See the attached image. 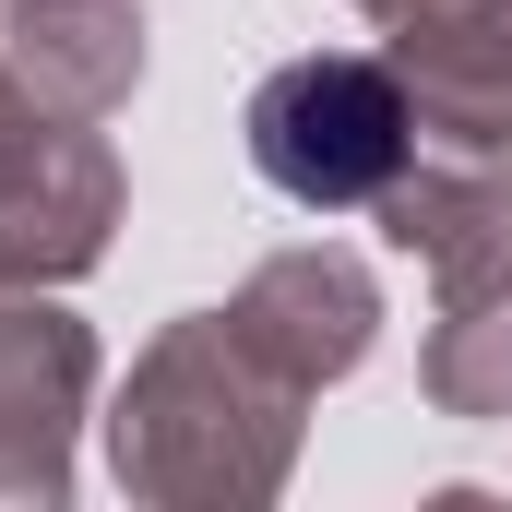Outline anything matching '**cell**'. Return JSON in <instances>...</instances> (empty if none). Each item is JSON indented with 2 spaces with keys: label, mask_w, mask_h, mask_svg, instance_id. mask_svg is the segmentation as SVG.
Listing matches in <instances>:
<instances>
[{
  "label": "cell",
  "mask_w": 512,
  "mask_h": 512,
  "mask_svg": "<svg viewBox=\"0 0 512 512\" xmlns=\"http://www.w3.org/2000/svg\"><path fill=\"white\" fill-rule=\"evenodd\" d=\"M310 382H286L239 310H179L108 405V477L155 512H251L298 477Z\"/></svg>",
  "instance_id": "6da1fadb"
},
{
  "label": "cell",
  "mask_w": 512,
  "mask_h": 512,
  "mask_svg": "<svg viewBox=\"0 0 512 512\" xmlns=\"http://www.w3.org/2000/svg\"><path fill=\"white\" fill-rule=\"evenodd\" d=\"M251 167L298 203V215H370L393 179L429 155L417 143V96L382 48H310L251 84Z\"/></svg>",
  "instance_id": "7a4b0ae2"
},
{
  "label": "cell",
  "mask_w": 512,
  "mask_h": 512,
  "mask_svg": "<svg viewBox=\"0 0 512 512\" xmlns=\"http://www.w3.org/2000/svg\"><path fill=\"white\" fill-rule=\"evenodd\" d=\"M108 227H120V155H108V131L24 96L0 120V286H72V274H96Z\"/></svg>",
  "instance_id": "3957f363"
},
{
  "label": "cell",
  "mask_w": 512,
  "mask_h": 512,
  "mask_svg": "<svg viewBox=\"0 0 512 512\" xmlns=\"http://www.w3.org/2000/svg\"><path fill=\"white\" fill-rule=\"evenodd\" d=\"M84 417H96V334L48 286H0V512L72 501Z\"/></svg>",
  "instance_id": "277c9868"
},
{
  "label": "cell",
  "mask_w": 512,
  "mask_h": 512,
  "mask_svg": "<svg viewBox=\"0 0 512 512\" xmlns=\"http://www.w3.org/2000/svg\"><path fill=\"white\" fill-rule=\"evenodd\" d=\"M382 24V60L417 96L429 155H501L512 143V0H358Z\"/></svg>",
  "instance_id": "5b68a950"
},
{
  "label": "cell",
  "mask_w": 512,
  "mask_h": 512,
  "mask_svg": "<svg viewBox=\"0 0 512 512\" xmlns=\"http://www.w3.org/2000/svg\"><path fill=\"white\" fill-rule=\"evenodd\" d=\"M239 322H251V346L286 370V382H346L370 346H382V286H370V262L334 251V239H298V251L251 262V286L227 298Z\"/></svg>",
  "instance_id": "8992f818"
},
{
  "label": "cell",
  "mask_w": 512,
  "mask_h": 512,
  "mask_svg": "<svg viewBox=\"0 0 512 512\" xmlns=\"http://www.w3.org/2000/svg\"><path fill=\"white\" fill-rule=\"evenodd\" d=\"M0 60L36 108L108 120L143 84V0H24V12H0Z\"/></svg>",
  "instance_id": "52a82bcc"
},
{
  "label": "cell",
  "mask_w": 512,
  "mask_h": 512,
  "mask_svg": "<svg viewBox=\"0 0 512 512\" xmlns=\"http://www.w3.org/2000/svg\"><path fill=\"white\" fill-rule=\"evenodd\" d=\"M417 370H429L441 417H512V251L441 274V322H429Z\"/></svg>",
  "instance_id": "ba28073f"
},
{
  "label": "cell",
  "mask_w": 512,
  "mask_h": 512,
  "mask_svg": "<svg viewBox=\"0 0 512 512\" xmlns=\"http://www.w3.org/2000/svg\"><path fill=\"white\" fill-rule=\"evenodd\" d=\"M12 108H24V84H12V60H0V120H12Z\"/></svg>",
  "instance_id": "9c48e42d"
},
{
  "label": "cell",
  "mask_w": 512,
  "mask_h": 512,
  "mask_svg": "<svg viewBox=\"0 0 512 512\" xmlns=\"http://www.w3.org/2000/svg\"><path fill=\"white\" fill-rule=\"evenodd\" d=\"M501 191H512V143H501Z\"/></svg>",
  "instance_id": "30bf717a"
},
{
  "label": "cell",
  "mask_w": 512,
  "mask_h": 512,
  "mask_svg": "<svg viewBox=\"0 0 512 512\" xmlns=\"http://www.w3.org/2000/svg\"><path fill=\"white\" fill-rule=\"evenodd\" d=\"M0 12H24V0H0Z\"/></svg>",
  "instance_id": "8fae6325"
}]
</instances>
